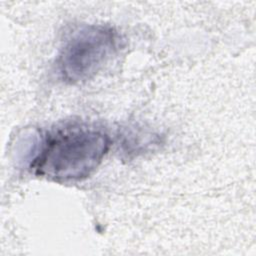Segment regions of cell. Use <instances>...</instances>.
Returning a JSON list of instances; mask_svg holds the SVG:
<instances>
[{"label": "cell", "mask_w": 256, "mask_h": 256, "mask_svg": "<svg viewBox=\"0 0 256 256\" xmlns=\"http://www.w3.org/2000/svg\"><path fill=\"white\" fill-rule=\"evenodd\" d=\"M111 146L110 136L86 123H68L49 132L31 163L38 176L56 182H75L89 177Z\"/></svg>", "instance_id": "6da1fadb"}, {"label": "cell", "mask_w": 256, "mask_h": 256, "mask_svg": "<svg viewBox=\"0 0 256 256\" xmlns=\"http://www.w3.org/2000/svg\"><path fill=\"white\" fill-rule=\"evenodd\" d=\"M119 46L120 36L109 25L78 27L66 38L59 51L56 61L58 72L67 83L86 82L108 63Z\"/></svg>", "instance_id": "7a4b0ae2"}]
</instances>
